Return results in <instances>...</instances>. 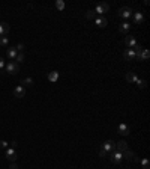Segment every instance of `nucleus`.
I'll return each instance as SVG.
<instances>
[{
  "label": "nucleus",
  "instance_id": "nucleus-25",
  "mask_svg": "<svg viewBox=\"0 0 150 169\" xmlns=\"http://www.w3.org/2000/svg\"><path fill=\"white\" fill-rule=\"evenodd\" d=\"M8 36H0V45H2V47H6L8 45Z\"/></svg>",
  "mask_w": 150,
  "mask_h": 169
},
{
  "label": "nucleus",
  "instance_id": "nucleus-6",
  "mask_svg": "<svg viewBox=\"0 0 150 169\" xmlns=\"http://www.w3.org/2000/svg\"><path fill=\"white\" fill-rule=\"evenodd\" d=\"M110 160H111L113 163H117V165H119V163L123 160V156H122V153H119V151H111Z\"/></svg>",
  "mask_w": 150,
  "mask_h": 169
},
{
  "label": "nucleus",
  "instance_id": "nucleus-23",
  "mask_svg": "<svg viewBox=\"0 0 150 169\" xmlns=\"http://www.w3.org/2000/svg\"><path fill=\"white\" fill-rule=\"evenodd\" d=\"M15 62H17L18 65H20V63H23V62H24V55H23V53H18V55H17V58H15Z\"/></svg>",
  "mask_w": 150,
  "mask_h": 169
},
{
  "label": "nucleus",
  "instance_id": "nucleus-33",
  "mask_svg": "<svg viewBox=\"0 0 150 169\" xmlns=\"http://www.w3.org/2000/svg\"><path fill=\"white\" fill-rule=\"evenodd\" d=\"M17 145H18V143H17V142H15V140H14V142H12V143H11V147H12V148H17Z\"/></svg>",
  "mask_w": 150,
  "mask_h": 169
},
{
  "label": "nucleus",
  "instance_id": "nucleus-27",
  "mask_svg": "<svg viewBox=\"0 0 150 169\" xmlns=\"http://www.w3.org/2000/svg\"><path fill=\"white\" fill-rule=\"evenodd\" d=\"M95 15H96V14H95L93 11H87V12H86V18H87V20H93Z\"/></svg>",
  "mask_w": 150,
  "mask_h": 169
},
{
  "label": "nucleus",
  "instance_id": "nucleus-26",
  "mask_svg": "<svg viewBox=\"0 0 150 169\" xmlns=\"http://www.w3.org/2000/svg\"><path fill=\"white\" fill-rule=\"evenodd\" d=\"M137 83H138V86H140L141 89H146V88H147V82H146V80H140V79H138Z\"/></svg>",
  "mask_w": 150,
  "mask_h": 169
},
{
  "label": "nucleus",
  "instance_id": "nucleus-5",
  "mask_svg": "<svg viewBox=\"0 0 150 169\" xmlns=\"http://www.w3.org/2000/svg\"><path fill=\"white\" fill-rule=\"evenodd\" d=\"M102 150L107 151V153H111V151H116V142L114 140H107L102 143Z\"/></svg>",
  "mask_w": 150,
  "mask_h": 169
},
{
  "label": "nucleus",
  "instance_id": "nucleus-8",
  "mask_svg": "<svg viewBox=\"0 0 150 169\" xmlns=\"http://www.w3.org/2000/svg\"><path fill=\"white\" fill-rule=\"evenodd\" d=\"M14 95L17 97V98H23L24 95H26V89H24V86H17L15 89H14Z\"/></svg>",
  "mask_w": 150,
  "mask_h": 169
},
{
  "label": "nucleus",
  "instance_id": "nucleus-32",
  "mask_svg": "<svg viewBox=\"0 0 150 169\" xmlns=\"http://www.w3.org/2000/svg\"><path fill=\"white\" fill-rule=\"evenodd\" d=\"M9 169H18V166H17V165H15V163H12V165H11V166H9Z\"/></svg>",
  "mask_w": 150,
  "mask_h": 169
},
{
  "label": "nucleus",
  "instance_id": "nucleus-22",
  "mask_svg": "<svg viewBox=\"0 0 150 169\" xmlns=\"http://www.w3.org/2000/svg\"><path fill=\"white\" fill-rule=\"evenodd\" d=\"M140 163H141L143 169H150V162H149V159H143V160H140Z\"/></svg>",
  "mask_w": 150,
  "mask_h": 169
},
{
  "label": "nucleus",
  "instance_id": "nucleus-20",
  "mask_svg": "<svg viewBox=\"0 0 150 169\" xmlns=\"http://www.w3.org/2000/svg\"><path fill=\"white\" fill-rule=\"evenodd\" d=\"M48 80H50V82H57V80H59V72H57V71H51V72L48 74Z\"/></svg>",
  "mask_w": 150,
  "mask_h": 169
},
{
  "label": "nucleus",
  "instance_id": "nucleus-11",
  "mask_svg": "<svg viewBox=\"0 0 150 169\" xmlns=\"http://www.w3.org/2000/svg\"><path fill=\"white\" fill-rule=\"evenodd\" d=\"M125 44H126L128 48H134V47H137V39L134 36H126L125 38Z\"/></svg>",
  "mask_w": 150,
  "mask_h": 169
},
{
  "label": "nucleus",
  "instance_id": "nucleus-13",
  "mask_svg": "<svg viewBox=\"0 0 150 169\" xmlns=\"http://www.w3.org/2000/svg\"><path fill=\"white\" fill-rule=\"evenodd\" d=\"M95 24H96L98 27H105L107 24H108V21H107L105 17H98V18L95 20Z\"/></svg>",
  "mask_w": 150,
  "mask_h": 169
},
{
  "label": "nucleus",
  "instance_id": "nucleus-16",
  "mask_svg": "<svg viewBox=\"0 0 150 169\" xmlns=\"http://www.w3.org/2000/svg\"><path fill=\"white\" fill-rule=\"evenodd\" d=\"M6 55H8L9 59H15L17 55H18V52H17V48H15V47H9V48H8V52H6Z\"/></svg>",
  "mask_w": 150,
  "mask_h": 169
},
{
  "label": "nucleus",
  "instance_id": "nucleus-9",
  "mask_svg": "<svg viewBox=\"0 0 150 169\" xmlns=\"http://www.w3.org/2000/svg\"><path fill=\"white\" fill-rule=\"evenodd\" d=\"M117 131H119L122 136H128V134H129V127H128L126 124H125V123H122V124H119Z\"/></svg>",
  "mask_w": 150,
  "mask_h": 169
},
{
  "label": "nucleus",
  "instance_id": "nucleus-29",
  "mask_svg": "<svg viewBox=\"0 0 150 169\" xmlns=\"http://www.w3.org/2000/svg\"><path fill=\"white\" fill-rule=\"evenodd\" d=\"M15 48H17V52H20V53H23V50H24V44H18V45H17Z\"/></svg>",
  "mask_w": 150,
  "mask_h": 169
},
{
  "label": "nucleus",
  "instance_id": "nucleus-15",
  "mask_svg": "<svg viewBox=\"0 0 150 169\" xmlns=\"http://www.w3.org/2000/svg\"><path fill=\"white\" fill-rule=\"evenodd\" d=\"M125 77H126V80L129 82V83H137V80H138V77H137V74H135V72H126V76H125Z\"/></svg>",
  "mask_w": 150,
  "mask_h": 169
},
{
  "label": "nucleus",
  "instance_id": "nucleus-7",
  "mask_svg": "<svg viewBox=\"0 0 150 169\" xmlns=\"http://www.w3.org/2000/svg\"><path fill=\"white\" fill-rule=\"evenodd\" d=\"M123 59L125 61H134L135 59V52L132 48H126V50L123 52Z\"/></svg>",
  "mask_w": 150,
  "mask_h": 169
},
{
  "label": "nucleus",
  "instance_id": "nucleus-10",
  "mask_svg": "<svg viewBox=\"0 0 150 169\" xmlns=\"http://www.w3.org/2000/svg\"><path fill=\"white\" fill-rule=\"evenodd\" d=\"M9 29H11V27H9L8 23H5V21L0 23V36H6V35L9 33Z\"/></svg>",
  "mask_w": 150,
  "mask_h": 169
},
{
  "label": "nucleus",
  "instance_id": "nucleus-4",
  "mask_svg": "<svg viewBox=\"0 0 150 169\" xmlns=\"http://www.w3.org/2000/svg\"><path fill=\"white\" fill-rule=\"evenodd\" d=\"M6 71L9 72V74H18L20 72V65L17 62H9L6 65Z\"/></svg>",
  "mask_w": 150,
  "mask_h": 169
},
{
  "label": "nucleus",
  "instance_id": "nucleus-31",
  "mask_svg": "<svg viewBox=\"0 0 150 169\" xmlns=\"http://www.w3.org/2000/svg\"><path fill=\"white\" fill-rule=\"evenodd\" d=\"M5 68V61H3V58H0V69H3Z\"/></svg>",
  "mask_w": 150,
  "mask_h": 169
},
{
  "label": "nucleus",
  "instance_id": "nucleus-30",
  "mask_svg": "<svg viewBox=\"0 0 150 169\" xmlns=\"http://www.w3.org/2000/svg\"><path fill=\"white\" fill-rule=\"evenodd\" d=\"M107 151H104V150H101V151H99V156H101V157H107Z\"/></svg>",
  "mask_w": 150,
  "mask_h": 169
},
{
  "label": "nucleus",
  "instance_id": "nucleus-21",
  "mask_svg": "<svg viewBox=\"0 0 150 169\" xmlns=\"http://www.w3.org/2000/svg\"><path fill=\"white\" fill-rule=\"evenodd\" d=\"M21 86H33V79L27 77V79L21 80Z\"/></svg>",
  "mask_w": 150,
  "mask_h": 169
},
{
  "label": "nucleus",
  "instance_id": "nucleus-19",
  "mask_svg": "<svg viewBox=\"0 0 150 169\" xmlns=\"http://www.w3.org/2000/svg\"><path fill=\"white\" fill-rule=\"evenodd\" d=\"M134 21H135V24H141L144 21V15L141 12H135L134 14Z\"/></svg>",
  "mask_w": 150,
  "mask_h": 169
},
{
  "label": "nucleus",
  "instance_id": "nucleus-28",
  "mask_svg": "<svg viewBox=\"0 0 150 169\" xmlns=\"http://www.w3.org/2000/svg\"><path fill=\"white\" fill-rule=\"evenodd\" d=\"M8 145H9V143H8L6 140H0V148H2V150H6Z\"/></svg>",
  "mask_w": 150,
  "mask_h": 169
},
{
  "label": "nucleus",
  "instance_id": "nucleus-18",
  "mask_svg": "<svg viewBox=\"0 0 150 169\" xmlns=\"http://www.w3.org/2000/svg\"><path fill=\"white\" fill-rule=\"evenodd\" d=\"M149 58H150V52L147 50V48H143V52H141L138 61H149Z\"/></svg>",
  "mask_w": 150,
  "mask_h": 169
},
{
  "label": "nucleus",
  "instance_id": "nucleus-1",
  "mask_svg": "<svg viewBox=\"0 0 150 169\" xmlns=\"http://www.w3.org/2000/svg\"><path fill=\"white\" fill-rule=\"evenodd\" d=\"M6 157H8V160H9V162L15 163V160L18 159V153L15 151V148L9 147V148H6Z\"/></svg>",
  "mask_w": 150,
  "mask_h": 169
},
{
  "label": "nucleus",
  "instance_id": "nucleus-14",
  "mask_svg": "<svg viewBox=\"0 0 150 169\" xmlns=\"http://www.w3.org/2000/svg\"><path fill=\"white\" fill-rule=\"evenodd\" d=\"M129 29H131V24L129 23H120V26H119V32L120 33H128L129 32Z\"/></svg>",
  "mask_w": 150,
  "mask_h": 169
},
{
  "label": "nucleus",
  "instance_id": "nucleus-3",
  "mask_svg": "<svg viewBox=\"0 0 150 169\" xmlns=\"http://www.w3.org/2000/svg\"><path fill=\"white\" fill-rule=\"evenodd\" d=\"M117 15H119V17H122V18H129V17L132 15V9H131L129 6H123V8H120V9H119Z\"/></svg>",
  "mask_w": 150,
  "mask_h": 169
},
{
  "label": "nucleus",
  "instance_id": "nucleus-2",
  "mask_svg": "<svg viewBox=\"0 0 150 169\" xmlns=\"http://www.w3.org/2000/svg\"><path fill=\"white\" fill-rule=\"evenodd\" d=\"M110 11V5L102 2V3H99L96 8H95V14H99V15H102L104 12H108Z\"/></svg>",
  "mask_w": 150,
  "mask_h": 169
},
{
  "label": "nucleus",
  "instance_id": "nucleus-17",
  "mask_svg": "<svg viewBox=\"0 0 150 169\" xmlns=\"http://www.w3.org/2000/svg\"><path fill=\"white\" fill-rule=\"evenodd\" d=\"M122 156H123V159H126V160H134V157H135L134 151H131L129 148H128L126 151H123V153H122Z\"/></svg>",
  "mask_w": 150,
  "mask_h": 169
},
{
  "label": "nucleus",
  "instance_id": "nucleus-12",
  "mask_svg": "<svg viewBox=\"0 0 150 169\" xmlns=\"http://www.w3.org/2000/svg\"><path fill=\"white\" fill-rule=\"evenodd\" d=\"M126 150H128V143L125 142V140H120V142L116 143V151L123 153V151H126Z\"/></svg>",
  "mask_w": 150,
  "mask_h": 169
},
{
  "label": "nucleus",
  "instance_id": "nucleus-24",
  "mask_svg": "<svg viewBox=\"0 0 150 169\" xmlns=\"http://www.w3.org/2000/svg\"><path fill=\"white\" fill-rule=\"evenodd\" d=\"M56 8H57L59 11H63V9H65V2H62V0H57V2H56Z\"/></svg>",
  "mask_w": 150,
  "mask_h": 169
}]
</instances>
